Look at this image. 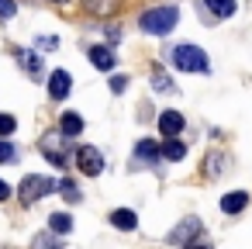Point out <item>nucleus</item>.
I'll use <instances>...</instances> for the list:
<instances>
[{
	"label": "nucleus",
	"mask_w": 252,
	"mask_h": 249,
	"mask_svg": "<svg viewBox=\"0 0 252 249\" xmlns=\"http://www.w3.org/2000/svg\"><path fill=\"white\" fill-rule=\"evenodd\" d=\"M56 194H59L63 201H69V204H76V201H80V187H76L69 177H66V180H56Z\"/></svg>",
	"instance_id": "nucleus-16"
},
{
	"label": "nucleus",
	"mask_w": 252,
	"mask_h": 249,
	"mask_svg": "<svg viewBox=\"0 0 252 249\" xmlns=\"http://www.w3.org/2000/svg\"><path fill=\"white\" fill-rule=\"evenodd\" d=\"M245 204H249V194H245V190H231V194L221 197V211H224V214H238Z\"/></svg>",
	"instance_id": "nucleus-12"
},
{
	"label": "nucleus",
	"mask_w": 252,
	"mask_h": 249,
	"mask_svg": "<svg viewBox=\"0 0 252 249\" xmlns=\"http://www.w3.org/2000/svg\"><path fill=\"white\" fill-rule=\"evenodd\" d=\"M14 159V145L7 139H0V163H11Z\"/></svg>",
	"instance_id": "nucleus-22"
},
{
	"label": "nucleus",
	"mask_w": 252,
	"mask_h": 249,
	"mask_svg": "<svg viewBox=\"0 0 252 249\" xmlns=\"http://www.w3.org/2000/svg\"><path fill=\"white\" fill-rule=\"evenodd\" d=\"M197 232H200V218H187V221H183L180 228H173L166 239H169L173 246H187V242H190V235H197Z\"/></svg>",
	"instance_id": "nucleus-9"
},
{
	"label": "nucleus",
	"mask_w": 252,
	"mask_h": 249,
	"mask_svg": "<svg viewBox=\"0 0 252 249\" xmlns=\"http://www.w3.org/2000/svg\"><path fill=\"white\" fill-rule=\"evenodd\" d=\"M69 90H73V76H69L66 70H56V73L49 76V97H52V101H66Z\"/></svg>",
	"instance_id": "nucleus-5"
},
{
	"label": "nucleus",
	"mask_w": 252,
	"mask_h": 249,
	"mask_svg": "<svg viewBox=\"0 0 252 249\" xmlns=\"http://www.w3.org/2000/svg\"><path fill=\"white\" fill-rule=\"evenodd\" d=\"M152 90H156V94H162V90H166V94H173V90H176V87H173V80H169L159 66L152 70Z\"/></svg>",
	"instance_id": "nucleus-18"
},
{
	"label": "nucleus",
	"mask_w": 252,
	"mask_h": 249,
	"mask_svg": "<svg viewBox=\"0 0 252 249\" xmlns=\"http://www.w3.org/2000/svg\"><path fill=\"white\" fill-rule=\"evenodd\" d=\"M69 228H73V218H69L66 211H59V214H52V218H49V232H59V235H66Z\"/></svg>",
	"instance_id": "nucleus-19"
},
{
	"label": "nucleus",
	"mask_w": 252,
	"mask_h": 249,
	"mask_svg": "<svg viewBox=\"0 0 252 249\" xmlns=\"http://www.w3.org/2000/svg\"><path fill=\"white\" fill-rule=\"evenodd\" d=\"M176 21H180V11L169 4H162V7H152V11H145L142 18H138V28L145 32V35H169L173 28H176Z\"/></svg>",
	"instance_id": "nucleus-1"
},
{
	"label": "nucleus",
	"mask_w": 252,
	"mask_h": 249,
	"mask_svg": "<svg viewBox=\"0 0 252 249\" xmlns=\"http://www.w3.org/2000/svg\"><path fill=\"white\" fill-rule=\"evenodd\" d=\"M87 56H90V63H94L100 73H111V70H114V63H118V56H114V49H111V45H94Z\"/></svg>",
	"instance_id": "nucleus-7"
},
{
	"label": "nucleus",
	"mask_w": 252,
	"mask_h": 249,
	"mask_svg": "<svg viewBox=\"0 0 252 249\" xmlns=\"http://www.w3.org/2000/svg\"><path fill=\"white\" fill-rule=\"evenodd\" d=\"M204 7L218 18V21H224V18H231L235 11H238V4L235 0H204Z\"/></svg>",
	"instance_id": "nucleus-13"
},
{
	"label": "nucleus",
	"mask_w": 252,
	"mask_h": 249,
	"mask_svg": "<svg viewBox=\"0 0 252 249\" xmlns=\"http://www.w3.org/2000/svg\"><path fill=\"white\" fill-rule=\"evenodd\" d=\"M14 14H18V4H14V0H0V18L7 21V18H14Z\"/></svg>",
	"instance_id": "nucleus-21"
},
{
	"label": "nucleus",
	"mask_w": 252,
	"mask_h": 249,
	"mask_svg": "<svg viewBox=\"0 0 252 249\" xmlns=\"http://www.w3.org/2000/svg\"><path fill=\"white\" fill-rule=\"evenodd\" d=\"M169 63L176 66V70H183V73H207L211 70V63H207V52L200 49V45H176L173 52H169Z\"/></svg>",
	"instance_id": "nucleus-2"
},
{
	"label": "nucleus",
	"mask_w": 252,
	"mask_h": 249,
	"mask_svg": "<svg viewBox=\"0 0 252 249\" xmlns=\"http://www.w3.org/2000/svg\"><path fill=\"white\" fill-rule=\"evenodd\" d=\"M18 63H21L32 76H38V73H42V56H38V52H32V49H21V52H18Z\"/></svg>",
	"instance_id": "nucleus-15"
},
{
	"label": "nucleus",
	"mask_w": 252,
	"mask_h": 249,
	"mask_svg": "<svg viewBox=\"0 0 252 249\" xmlns=\"http://www.w3.org/2000/svg\"><path fill=\"white\" fill-rule=\"evenodd\" d=\"M159 132H162V139H176L183 132V114L180 111H162L159 114Z\"/></svg>",
	"instance_id": "nucleus-8"
},
{
	"label": "nucleus",
	"mask_w": 252,
	"mask_h": 249,
	"mask_svg": "<svg viewBox=\"0 0 252 249\" xmlns=\"http://www.w3.org/2000/svg\"><path fill=\"white\" fill-rule=\"evenodd\" d=\"M118 232H131L135 225H138V214L131 211V208H118V211H111V218H107Z\"/></svg>",
	"instance_id": "nucleus-10"
},
{
	"label": "nucleus",
	"mask_w": 252,
	"mask_h": 249,
	"mask_svg": "<svg viewBox=\"0 0 252 249\" xmlns=\"http://www.w3.org/2000/svg\"><path fill=\"white\" fill-rule=\"evenodd\" d=\"M76 166L83 177H100L104 173V152L94 149V145H80L76 149Z\"/></svg>",
	"instance_id": "nucleus-4"
},
{
	"label": "nucleus",
	"mask_w": 252,
	"mask_h": 249,
	"mask_svg": "<svg viewBox=\"0 0 252 249\" xmlns=\"http://www.w3.org/2000/svg\"><path fill=\"white\" fill-rule=\"evenodd\" d=\"M52 4H69V0H52Z\"/></svg>",
	"instance_id": "nucleus-28"
},
{
	"label": "nucleus",
	"mask_w": 252,
	"mask_h": 249,
	"mask_svg": "<svg viewBox=\"0 0 252 249\" xmlns=\"http://www.w3.org/2000/svg\"><path fill=\"white\" fill-rule=\"evenodd\" d=\"M66 142H69V139H66L63 132H59V142H52V135L42 139V156H45L52 166H66V149H63Z\"/></svg>",
	"instance_id": "nucleus-6"
},
{
	"label": "nucleus",
	"mask_w": 252,
	"mask_h": 249,
	"mask_svg": "<svg viewBox=\"0 0 252 249\" xmlns=\"http://www.w3.org/2000/svg\"><path fill=\"white\" fill-rule=\"evenodd\" d=\"M49 194H56V180L52 177H42V173H28L21 180V187H18V197H21L25 208L35 204V201H42V197H49Z\"/></svg>",
	"instance_id": "nucleus-3"
},
{
	"label": "nucleus",
	"mask_w": 252,
	"mask_h": 249,
	"mask_svg": "<svg viewBox=\"0 0 252 249\" xmlns=\"http://www.w3.org/2000/svg\"><path fill=\"white\" fill-rule=\"evenodd\" d=\"M135 156L145 159V163H156V159H162V145H156L152 139H142V142L135 145Z\"/></svg>",
	"instance_id": "nucleus-14"
},
{
	"label": "nucleus",
	"mask_w": 252,
	"mask_h": 249,
	"mask_svg": "<svg viewBox=\"0 0 252 249\" xmlns=\"http://www.w3.org/2000/svg\"><path fill=\"white\" fill-rule=\"evenodd\" d=\"M104 32H107V42H118V38H121V32H118V25H107Z\"/></svg>",
	"instance_id": "nucleus-25"
},
{
	"label": "nucleus",
	"mask_w": 252,
	"mask_h": 249,
	"mask_svg": "<svg viewBox=\"0 0 252 249\" xmlns=\"http://www.w3.org/2000/svg\"><path fill=\"white\" fill-rule=\"evenodd\" d=\"M187 249H211V246H193V242H187Z\"/></svg>",
	"instance_id": "nucleus-27"
},
{
	"label": "nucleus",
	"mask_w": 252,
	"mask_h": 249,
	"mask_svg": "<svg viewBox=\"0 0 252 249\" xmlns=\"http://www.w3.org/2000/svg\"><path fill=\"white\" fill-rule=\"evenodd\" d=\"M162 156H166L169 163H180V159L187 156V145H183L180 139H166V145H162Z\"/></svg>",
	"instance_id": "nucleus-17"
},
{
	"label": "nucleus",
	"mask_w": 252,
	"mask_h": 249,
	"mask_svg": "<svg viewBox=\"0 0 252 249\" xmlns=\"http://www.w3.org/2000/svg\"><path fill=\"white\" fill-rule=\"evenodd\" d=\"M11 197V187H7V180H0V201H7Z\"/></svg>",
	"instance_id": "nucleus-26"
},
{
	"label": "nucleus",
	"mask_w": 252,
	"mask_h": 249,
	"mask_svg": "<svg viewBox=\"0 0 252 249\" xmlns=\"http://www.w3.org/2000/svg\"><path fill=\"white\" fill-rule=\"evenodd\" d=\"M14 128H18V121H14L11 114H0V139H7V135H14Z\"/></svg>",
	"instance_id": "nucleus-20"
},
{
	"label": "nucleus",
	"mask_w": 252,
	"mask_h": 249,
	"mask_svg": "<svg viewBox=\"0 0 252 249\" xmlns=\"http://www.w3.org/2000/svg\"><path fill=\"white\" fill-rule=\"evenodd\" d=\"M111 90L114 94H125L128 90V76H111Z\"/></svg>",
	"instance_id": "nucleus-24"
},
{
	"label": "nucleus",
	"mask_w": 252,
	"mask_h": 249,
	"mask_svg": "<svg viewBox=\"0 0 252 249\" xmlns=\"http://www.w3.org/2000/svg\"><path fill=\"white\" fill-rule=\"evenodd\" d=\"M59 132H63L66 139H76V135H83V118H80L76 111H66V114L59 118Z\"/></svg>",
	"instance_id": "nucleus-11"
},
{
	"label": "nucleus",
	"mask_w": 252,
	"mask_h": 249,
	"mask_svg": "<svg viewBox=\"0 0 252 249\" xmlns=\"http://www.w3.org/2000/svg\"><path fill=\"white\" fill-rule=\"evenodd\" d=\"M35 249H63V246L52 242V235H38V239H35Z\"/></svg>",
	"instance_id": "nucleus-23"
}]
</instances>
